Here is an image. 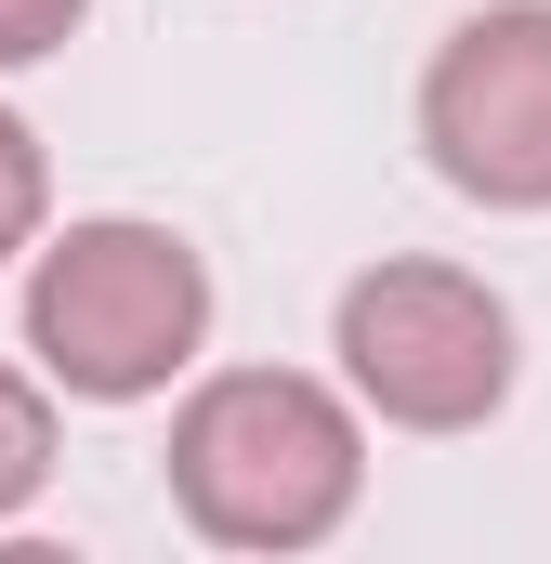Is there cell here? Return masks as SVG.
I'll list each match as a JSON object with an SVG mask.
<instances>
[{"label":"cell","instance_id":"4","mask_svg":"<svg viewBox=\"0 0 551 564\" xmlns=\"http://www.w3.org/2000/svg\"><path fill=\"white\" fill-rule=\"evenodd\" d=\"M420 144L473 210H551V0H486L433 40Z\"/></svg>","mask_w":551,"mask_h":564},{"label":"cell","instance_id":"7","mask_svg":"<svg viewBox=\"0 0 551 564\" xmlns=\"http://www.w3.org/2000/svg\"><path fill=\"white\" fill-rule=\"evenodd\" d=\"M79 13H93V0H0V66L66 53V40H79Z\"/></svg>","mask_w":551,"mask_h":564},{"label":"cell","instance_id":"1","mask_svg":"<svg viewBox=\"0 0 551 564\" xmlns=\"http://www.w3.org/2000/svg\"><path fill=\"white\" fill-rule=\"evenodd\" d=\"M171 499L210 552H315L368 499V433L302 368H224L171 408Z\"/></svg>","mask_w":551,"mask_h":564},{"label":"cell","instance_id":"5","mask_svg":"<svg viewBox=\"0 0 551 564\" xmlns=\"http://www.w3.org/2000/svg\"><path fill=\"white\" fill-rule=\"evenodd\" d=\"M40 486H53V394H40L26 368H0V525H13Z\"/></svg>","mask_w":551,"mask_h":564},{"label":"cell","instance_id":"3","mask_svg":"<svg viewBox=\"0 0 551 564\" xmlns=\"http://www.w3.org/2000/svg\"><path fill=\"white\" fill-rule=\"evenodd\" d=\"M328 355L395 433H473L512 394V302L460 263H368L328 315Z\"/></svg>","mask_w":551,"mask_h":564},{"label":"cell","instance_id":"2","mask_svg":"<svg viewBox=\"0 0 551 564\" xmlns=\"http://www.w3.org/2000/svg\"><path fill=\"white\" fill-rule=\"evenodd\" d=\"M210 341V263L171 237V224H132V210H93L66 237H40L26 263V355L53 394L79 408H144L197 368Z\"/></svg>","mask_w":551,"mask_h":564},{"label":"cell","instance_id":"6","mask_svg":"<svg viewBox=\"0 0 551 564\" xmlns=\"http://www.w3.org/2000/svg\"><path fill=\"white\" fill-rule=\"evenodd\" d=\"M40 210H53V171H40V132L0 106V263L40 250Z\"/></svg>","mask_w":551,"mask_h":564}]
</instances>
